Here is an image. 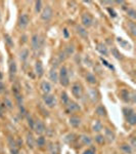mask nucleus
I'll use <instances>...</instances> for the list:
<instances>
[{
    "instance_id": "obj_1",
    "label": "nucleus",
    "mask_w": 136,
    "mask_h": 154,
    "mask_svg": "<svg viewBox=\"0 0 136 154\" xmlns=\"http://www.w3.org/2000/svg\"><path fill=\"white\" fill-rule=\"evenodd\" d=\"M58 82L60 85L64 87H67L70 85V76H69V70L65 65L62 66L58 71Z\"/></svg>"
},
{
    "instance_id": "obj_2",
    "label": "nucleus",
    "mask_w": 136,
    "mask_h": 154,
    "mask_svg": "<svg viewBox=\"0 0 136 154\" xmlns=\"http://www.w3.org/2000/svg\"><path fill=\"white\" fill-rule=\"evenodd\" d=\"M123 114L125 116V119L130 125L134 126L136 124V113L134 109L131 107H124L123 108Z\"/></svg>"
},
{
    "instance_id": "obj_3",
    "label": "nucleus",
    "mask_w": 136,
    "mask_h": 154,
    "mask_svg": "<svg viewBox=\"0 0 136 154\" xmlns=\"http://www.w3.org/2000/svg\"><path fill=\"white\" fill-rule=\"evenodd\" d=\"M71 91H72V95H73V97L75 98V99H77V100H80V99H82L83 94H84V89H83L82 84L79 83V82H75V83L72 84Z\"/></svg>"
},
{
    "instance_id": "obj_4",
    "label": "nucleus",
    "mask_w": 136,
    "mask_h": 154,
    "mask_svg": "<svg viewBox=\"0 0 136 154\" xmlns=\"http://www.w3.org/2000/svg\"><path fill=\"white\" fill-rule=\"evenodd\" d=\"M40 16H41V20H42L43 22H49V21L51 20L52 16H53V10H52L51 6L46 5L45 7H43Z\"/></svg>"
},
{
    "instance_id": "obj_5",
    "label": "nucleus",
    "mask_w": 136,
    "mask_h": 154,
    "mask_svg": "<svg viewBox=\"0 0 136 154\" xmlns=\"http://www.w3.org/2000/svg\"><path fill=\"white\" fill-rule=\"evenodd\" d=\"M43 102H44L45 106L48 108H54L56 106V98L54 95L48 94V95H44L43 97Z\"/></svg>"
},
{
    "instance_id": "obj_6",
    "label": "nucleus",
    "mask_w": 136,
    "mask_h": 154,
    "mask_svg": "<svg viewBox=\"0 0 136 154\" xmlns=\"http://www.w3.org/2000/svg\"><path fill=\"white\" fill-rule=\"evenodd\" d=\"M81 22H82V26L86 29V28H90L93 25V16L88 12H85L81 16Z\"/></svg>"
},
{
    "instance_id": "obj_7",
    "label": "nucleus",
    "mask_w": 136,
    "mask_h": 154,
    "mask_svg": "<svg viewBox=\"0 0 136 154\" xmlns=\"http://www.w3.org/2000/svg\"><path fill=\"white\" fill-rule=\"evenodd\" d=\"M80 110H81V107L79 106L78 103L73 102V101H71V100H70V102L66 105V109H65V111L67 114H73L77 111H80Z\"/></svg>"
},
{
    "instance_id": "obj_8",
    "label": "nucleus",
    "mask_w": 136,
    "mask_h": 154,
    "mask_svg": "<svg viewBox=\"0 0 136 154\" xmlns=\"http://www.w3.org/2000/svg\"><path fill=\"white\" fill-rule=\"evenodd\" d=\"M16 72H18V66H16V61L10 60L8 64V74H9V79H10V81H14V77H16Z\"/></svg>"
},
{
    "instance_id": "obj_9",
    "label": "nucleus",
    "mask_w": 136,
    "mask_h": 154,
    "mask_svg": "<svg viewBox=\"0 0 136 154\" xmlns=\"http://www.w3.org/2000/svg\"><path fill=\"white\" fill-rule=\"evenodd\" d=\"M33 131H35L37 135H39V136H41V135L44 134L45 131H46V127H45V125H44V123H43V121H41V120H39V119L38 120H35Z\"/></svg>"
},
{
    "instance_id": "obj_10",
    "label": "nucleus",
    "mask_w": 136,
    "mask_h": 154,
    "mask_svg": "<svg viewBox=\"0 0 136 154\" xmlns=\"http://www.w3.org/2000/svg\"><path fill=\"white\" fill-rule=\"evenodd\" d=\"M88 98H89V100L91 101L92 104H96L99 101V99H100L99 91L96 89H90L88 91Z\"/></svg>"
},
{
    "instance_id": "obj_11",
    "label": "nucleus",
    "mask_w": 136,
    "mask_h": 154,
    "mask_svg": "<svg viewBox=\"0 0 136 154\" xmlns=\"http://www.w3.org/2000/svg\"><path fill=\"white\" fill-rule=\"evenodd\" d=\"M18 27H20V29H23V30L26 29L30 23L29 16H28L27 14H22L20 16V18H18Z\"/></svg>"
},
{
    "instance_id": "obj_12",
    "label": "nucleus",
    "mask_w": 136,
    "mask_h": 154,
    "mask_svg": "<svg viewBox=\"0 0 136 154\" xmlns=\"http://www.w3.org/2000/svg\"><path fill=\"white\" fill-rule=\"evenodd\" d=\"M31 46L33 50H38L41 47V38L38 34H33L31 37Z\"/></svg>"
},
{
    "instance_id": "obj_13",
    "label": "nucleus",
    "mask_w": 136,
    "mask_h": 154,
    "mask_svg": "<svg viewBox=\"0 0 136 154\" xmlns=\"http://www.w3.org/2000/svg\"><path fill=\"white\" fill-rule=\"evenodd\" d=\"M120 97H121V99H122V101L124 103H127L128 104V103L131 102V93H130L128 89H121Z\"/></svg>"
},
{
    "instance_id": "obj_14",
    "label": "nucleus",
    "mask_w": 136,
    "mask_h": 154,
    "mask_svg": "<svg viewBox=\"0 0 136 154\" xmlns=\"http://www.w3.org/2000/svg\"><path fill=\"white\" fill-rule=\"evenodd\" d=\"M103 137H105V141H107V143H112L115 141V138H116V135L115 133L112 131L111 129H105V134H103Z\"/></svg>"
},
{
    "instance_id": "obj_15",
    "label": "nucleus",
    "mask_w": 136,
    "mask_h": 154,
    "mask_svg": "<svg viewBox=\"0 0 136 154\" xmlns=\"http://www.w3.org/2000/svg\"><path fill=\"white\" fill-rule=\"evenodd\" d=\"M12 93H14V96L16 98V102H18V105H22L23 104V97H22V94H21V89L18 85H14L12 86Z\"/></svg>"
},
{
    "instance_id": "obj_16",
    "label": "nucleus",
    "mask_w": 136,
    "mask_h": 154,
    "mask_svg": "<svg viewBox=\"0 0 136 154\" xmlns=\"http://www.w3.org/2000/svg\"><path fill=\"white\" fill-rule=\"evenodd\" d=\"M8 146H9V150H10L11 154L18 153V145H16V140H14V138H11V137L8 138Z\"/></svg>"
},
{
    "instance_id": "obj_17",
    "label": "nucleus",
    "mask_w": 136,
    "mask_h": 154,
    "mask_svg": "<svg viewBox=\"0 0 136 154\" xmlns=\"http://www.w3.org/2000/svg\"><path fill=\"white\" fill-rule=\"evenodd\" d=\"M35 73L39 78L44 75V67H43V64L41 61H36V63H35Z\"/></svg>"
},
{
    "instance_id": "obj_18",
    "label": "nucleus",
    "mask_w": 136,
    "mask_h": 154,
    "mask_svg": "<svg viewBox=\"0 0 136 154\" xmlns=\"http://www.w3.org/2000/svg\"><path fill=\"white\" fill-rule=\"evenodd\" d=\"M69 123L71 124L72 127H74V129H78V127L81 125V123H82V120H81V118L78 117V116L73 115L70 117Z\"/></svg>"
},
{
    "instance_id": "obj_19",
    "label": "nucleus",
    "mask_w": 136,
    "mask_h": 154,
    "mask_svg": "<svg viewBox=\"0 0 136 154\" xmlns=\"http://www.w3.org/2000/svg\"><path fill=\"white\" fill-rule=\"evenodd\" d=\"M40 89H41V91H42V93L44 94V95H48V94H50V91H51L52 87H51L50 82L46 81V80H43L40 84Z\"/></svg>"
},
{
    "instance_id": "obj_20",
    "label": "nucleus",
    "mask_w": 136,
    "mask_h": 154,
    "mask_svg": "<svg viewBox=\"0 0 136 154\" xmlns=\"http://www.w3.org/2000/svg\"><path fill=\"white\" fill-rule=\"evenodd\" d=\"M76 32L77 34L83 39H87L88 38V32L87 29H85L82 25H77L76 26Z\"/></svg>"
},
{
    "instance_id": "obj_21",
    "label": "nucleus",
    "mask_w": 136,
    "mask_h": 154,
    "mask_svg": "<svg viewBox=\"0 0 136 154\" xmlns=\"http://www.w3.org/2000/svg\"><path fill=\"white\" fill-rule=\"evenodd\" d=\"M79 142H80L83 146H90L92 143V139L90 138L88 135L83 134L79 136Z\"/></svg>"
},
{
    "instance_id": "obj_22",
    "label": "nucleus",
    "mask_w": 136,
    "mask_h": 154,
    "mask_svg": "<svg viewBox=\"0 0 136 154\" xmlns=\"http://www.w3.org/2000/svg\"><path fill=\"white\" fill-rule=\"evenodd\" d=\"M95 114L98 116V117H107V109L103 105H98L95 109Z\"/></svg>"
},
{
    "instance_id": "obj_23",
    "label": "nucleus",
    "mask_w": 136,
    "mask_h": 154,
    "mask_svg": "<svg viewBox=\"0 0 136 154\" xmlns=\"http://www.w3.org/2000/svg\"><path fill=\"white\" fill-rule=\"evenodd\" d=\"M26 143H27V146L30 148V149H33L34 146H35V144H36V140H35V138H34V136H33L32 133H28L27 134Z\"/></svg>"
},
{
    "instance_id": "obj_24",
    "label": "nucleus",
    "mask_w": 136,
    "mask_h": 154,
    "mask_svg": "<svg viewBox=\"0 0 136 154\" xmlns=\"http://www.w3.org/2000/svg\"><path fill=\"white\" fill-rule=\"evenodd\" d=\"M103 129V125L100 120H94V122L92 123V131L94 133H96V134H99Z\"/></svg>"
},
{
    "instance_id": "obj_25",
    "label": "nucleus",
    "mask_w": 136,
    "mask_h": 154,
    "mask_svg": "<svg viewBox=\"0 0 136 154\" xmlns=\"http://www.w3.org/2000/svg\"><path fill=\"white\" fill-rule=\"evenodd\" d=\"M49 80L53 83L58 82V72L56 71L55 68L50 69V71H49Z\"/></svg>"
},
{
    "instance_id": "obj_26",
    "label": "nucleus",
    "mask_w": 136,
    "mask_h": 154,
    "mask_svg": "<svg viewBox=\"0 0 136 154\" xmlns=\"http://www.w3.org/2000/svg\"><path fill=\"white\" fill-rule=\"evenodd\" d=\"M85 78H86V81L89 84H91V85H94V84L97 83V79H96L95 75L92 74V73H87L86 76H85Z\"/></svg>"
},
{
    "instance_id": "obj_27",
    "label": "nucleus",
    "mask_w": 136,
    "mask_h": 154,
    "mask_svg": "<svg viewBox=\"0 0 136 154\" xmlns=\"http://www.w3.org/2000/svg\"><path fill=\"white\" fill-rule=\"evenodd\" d=\"M96 50H98V52L103 56H107L109 54V50H107V47L103 44V43H98L97 44V47Z\"/></svg>"
},
{
    "instance_id": "obj_28",
    "label": "nucleus",
    "mask_w": 136,
    "mask_h": 154,
    "mask_svg": "<svg viewBox=\"0 0 136 154\" xmlns=\"http://www.w3.org/2000/svg\"><path fill=\"white\" fill-rule=\"evenodd\" d=\"M29 58V50L28 48H23L20 52V60L22 62H26Z\"/></svg>"
},
{
    "instance_id": "obj_29",
    "label": "nucleus",
    "mask_w": 136,
    "mask_h": 154,
    "mask_svg": "<svg viewBox=\"0 0 136 154\" xmlns=\"http://www.w3.org/2000/svg\"><path fill=\"white\" fill-rule=\"evenodd\" d=\"M120 148L125 154H132V152H133V148L130 146V144H127V143H125V144H122Z\"/></svg>"
},
{
    "instance_id": "obj_30",
    "label": "nucleus",
    "mask_w": 136,
    "mask_h": 154,
    "mask_svg": "<svg viewBox=\"0 0 136 154\" xmlns=\"http://www.w3.org/2000/svg\"><path fill=\"white\" fill-rule=\"evenodd\" d=\"M3 106L8 109V110H12L14 109V103H12V101L8 97H5L3 99Z\"/></svg>"
},
{
    "instance_id": "obj_31",
    "label": "nucleus",
    "mask_w": 136,
    "mask_h": 154,
    "mask_svg": "<svg viewBox=\"0 0 136 154\" xmlns=\"http://www.w3.org/2000/svg\"><path fill=\"white\" fill-rule=\"evenodd\" d=\"M60 101H62L63 105H65V106L70 102V98H69V96H68V94L66 93V91H63V93L60 94Z\"/></svg>"
},
{
    "instance_id": "obj_32",
    "label": "nucleus",
    "mask_w": 136,
    "mask_h": 154,
    "mask_svg": "<svg viewBox=\"0 0 136 154\" xmlns=\"http://www.w3.org/2000/svg\"><path fill=\"white\" fill-rule=\"evenodd\" d=\"M36 144L39 148H43L45 145H46V140L43 136H40L37 140H36Z\"/></svg>"
},
{
    "instance_id": "obj_33",
    "label": "nucleus",
    "mask_w": 136,
    "mask_h": 154,
    "mask_svg": "<svg viewBox=\"0 0 136 154\" xmlns=\"http://www.w3.org/2000/svg\"><path fill=\"white\" fill-rule=\"evenodd\" d=\"M95 142L97 143L98 145H103L105 143V137H103V135H101V134H97L95 136Z\"/></svg>"
},
{
    "instance_id": "obj_34",
    "label": "nucleus",
    "mask_w": 136,
    "mask_h": 154,
    "mask_svg": "<svg viewBox=\"0 0 136 154\" xmlns=\"http://www.w3.org/2000/svg\"><path fill=\"white\" fill-rule=\"evenodd\" d=\"M128 30L130 31L132 36H135L136 35V26H135V23H134V22H129V23H128Z\"/></svg>"
},
{
    "instance_id": "obj_35",
    "label": "nucleus",
    "mask_w": 136,
    "mask_h": 154,
    "mask_svg": "<svg viewBox=\"0 0 136 154\" xmlns=\"http://www.w3.org/2000/svg\"><path fill=\"white\" fill-rule=\"evenodd\" d=\"M74 52H75V47H74L73 44H69V45H67V47L65 48V50H64V52H65L66 56H71V54H74Z\"/></svg>"
},
{
    "instance_id": "obj_36",
    "label": "nucleus",
    "mask_w": 136,
    "mask_h": 154,
    "mask_svg": "<svg viewBox=\"0 0 136 154\" xmlns=\"http://www.w3.org/2000/svg\"><path fill=\"white\" fill-rule=\"evenodd\" d=\"M112 54L114 56L116 59H118V60H122L123 59V54H121L120 52L118 50V48H116V47H114L112 50Z\"/></svg>"
},
{
    "instance_id": "obj_37",
    "label": "nucleus",
    "mask_w": 136,
    "mask_h": 154,
    "mask_svg": "<svg viewBox=\"0 0 136 154\" xmlns=\"http://www.w3.org/2000/svg\"><path fill=\"white\" fill-rule=\"evenodd\" d=\"M42 9H43L42 1H36L35 2V12H37V14H39V12H42Z\"/></svg>"
},
{
    "instance_id": "obj_38",
    "label": "nucleus",
    "mask_w": 136,
    "mask_h": 154,
    "mask_svg": "<svg viewBox=\"0 0 136 154\" xmlns=\"http://www.w3.org/2000/svg\"><path fill=\"white\" fill-rule=\"evenodd\" d=\"M127 14L129 18H131L132 20H135L136 19V12L134 8H128L127 9Z\"/></svg>"
},
{
    "instance_id": "obj_39",
    "label": "nucleus",
    "mask_w": 136,
    "mask_h": 154,
    "mask_svg": "<svg viewBox=\"0 0 136 154\" xmlns=\"http://www.w3.org/2000/svg\"><path fill=\"white\" fill-rule=\"evenodd\" d=\"M4 39H5V42H6L7 44L10 46V47H12V46H14V40L11 39V37L9 36L8 34H5L4 35Z\"/></svg>"
},
{
    "instance_id": "obj_40",
    "label": "nucleus",
    "mask_w": 136,
    "mask_h": 154,
    "mask_svg": "<svg viewBox=\"0 0 136 154\" xmlns=\"http://www.w3.org/2000/svg\"><path fill=\"white\" fill-rule=\"evenodd\" d=\"M27 120H28V125L31 127V129H33L34 127V123H35V120L33 119L31 115H27Z\"/></svg>"
},
{
    "instance_id": "obj_41",
    "label": "nucleus",
    "mask_w": 136,
    "mask_h": 154,
    "mask_svg": "<svg viewBox=\"0 0 136 154\" xmlns=\"http://www.w3.org/2000/svg\"><path fill=\"white\" fill-rule=\"evenodd\" d=\"M50 154H57V151H56V146L55 145H53V144H52L51 146H50Z\"/></svg>"
},
{
    "instance_id": "obj_42",
    "label": "nucleus",
    "mask_w": 136,
    "mask_h": 154,
    "mask_svg": "<svg viewBox=\"0 0 136 154\" xmlns=\"http://www.w3.org/2000/svg\"><path fill=\"white\" fill-rule=\"evenodd\" d=\"M130 146H131L133 149L136 147V141H135V138H134V137H131V142H130Z\"/></svg>"
},
{
    "instance_id": "obj_43",
    "label": "nucleus",
    "mask_w": 136,
    "mask_h": 154,
    "mask_svg": "<svg viewBox=\"0 0 136 154\" xmlns=\"http://www.w3.org/2000/svg\"><path fill=\"white\" fill-rule=\"evenodd\" d=\"M83 154H95V151L93 149H87L83 152Z\"/></svg>"
},
{
    "instance_id": "obj_44",
    "label": "nucleus",
    "mask_w": 136,
    "mask_h": 154,
    "mask_svg": "<svg viewBox=\"0 0 136 154\" xmlns=\"http://www.w3.org/2000/svg\"><path fill=\"white\" fill-rule=\"evenodd\" d=\"M4 89H5V85H4V83H3L1 80H0V93H2V91H4Z\"/></svg>"
},
{
    "instance_id": "obj_45",
    "label": "nucleus",
    "mask_w": 136,
    "mask_h": 154,
    "mask_svg": "<svg viewBox=\"0 0 136 154\" xmlns=\"http://www.w3.org/2000/svg\"><path fill=\"white\" fill-rule=\"evenodd\" d=\"M3 109H4L3 104H0V117H3Z\"/></svg>"
},
{
    "instance_id": "obj_46",
    "label": "nucleus",
    "mask_w": 136,
    "mask_h": 154,
    "mask_svg": "<svg viewBox=\"0 0 136 154\" xmlns=\"http://www.w3.org/2000/svg\"><path fill=\"white\" fill-rule=\"evenodd\" d=\"M109 14H111V16H113V18H115V16H116V14H115V12L113 10V9L109 8Z\"/></svg>"
},
{
    "instance_id": "obj_47",
    "label": "nucleus",
    "mask_w": 136,
    "mask_h": 154,
    "mask_svg": "<svg viewBox=\"0 0 136 154\" xmlns=\"http://www.w3.org/2000/svg\"><path fill=\"white\" fill-rule=\"evenodd\" d=\"M64 33H65V36H66V37H68V31H67V29L64 30Z\"/></svg>"
},
{
    "instance_id": "obj_48",
    "label": "nucleus",
    "mask_w": 136,
    "mask_h": 154,
    "mask_svg": "<svg viewBox=\"0 0 136 154\" xmlns=\"http://www.w3.org/2000/svg\"><path fill=\"white\" fill-rule=\"evenodd\" d=\"M1 20H2V16H1V12H0V22H1Z\"/></svg>"
}]
</instances>
